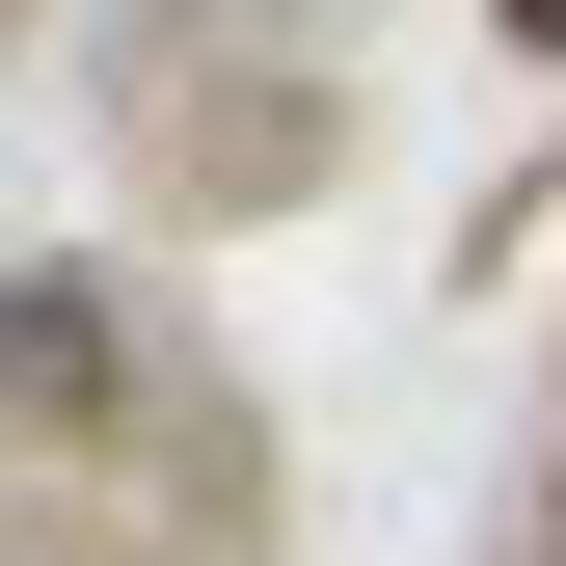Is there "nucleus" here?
<instances>
[{
  "instance_id": "f257e3e1",
  "label": "nucleus",
  "mask_w": 566,
  "mask_h": 566,
  "mask_svg": "<svg viewBox=\"0 0 566 566\" xmlns=\"http://www.w3.org/2000/svg\"><path fill=\"white\" fill-rule=\"evenodd\" d=\"M539 54H566V0H539Z\"/></svg>"
}]
</instances>
